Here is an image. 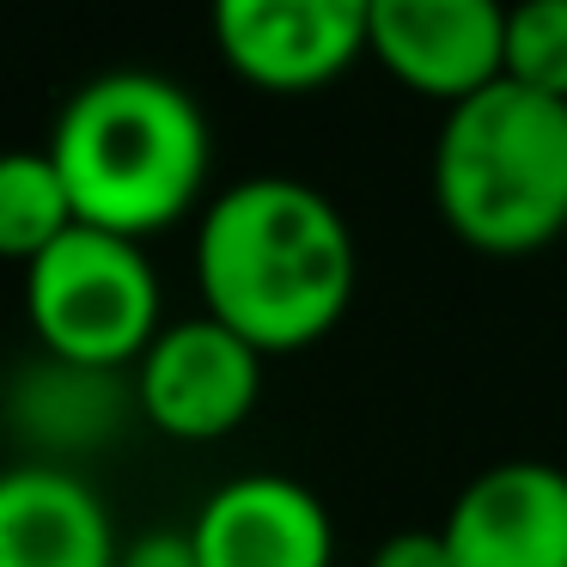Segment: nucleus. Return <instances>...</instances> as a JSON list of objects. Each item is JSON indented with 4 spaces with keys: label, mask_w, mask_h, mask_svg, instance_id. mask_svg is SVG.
Here are the masks:
<instances>
[{
    "label": "nucleus",
    "mask_w": 567,
    "mask_h": 567,
    "mask_svg": "<svg viewBox=\"0 0 567 567\" xmlns=\"http://www.w3.org/2000/svg\"><path fill=\"white\" fill-rule=\"evenodd\" d=\"M433 208L482 257H530L567 233V99L494 80L433 141Z\"/></svg>",
    "instance_id": "3"
},
{
    "label": "nucleus",
    "mask_w": 567,
    "mask_h": 567,
    "mask_svg": "<svg viewBox=\"0 0 567 567\" xmlns=\"http://www.w3.org/2000/svg\"><path fill=\"white\" fill-rule=\"evenodd\" d=\"M440 530L457 567H567V470L506 457L457 494Z\"/></svg>",
    "instance_id": "8"
},
{
    "label": "nucleus",
    "mask_w": 567,
    "mask_h": 567,
    "mask_svg": "<svg viewBox=\"0 0 567 567\" xmlns=\"http://www.w3.org/2000/svg\"><path fill=\"white\" fill-rule=\"evenodd\" d=\"M262 360L238 330L220 318L165 323L159 342L135 367V409L153 433L184 445H214L250 421L262 396Z\"/></svg>",
    "instance_id": "5"
},
{
    "label": "nucleus",
    "mask_w": 567,
    "mask_h": 567,
    "mask_svg": "<svg viewBox=\"0 0 567 567\" xmlns=\"http://www.w3.org/2000/svg\"><path fill=\"white\" fill-rule=\"evenodd\" d=\"M202 567H330L336 525L330 506L293 476H233L189 518Z\"/></svg>",
    "instance_id": "9"
},
{
    "label": "nucleus",
    "mask_w": 567,
    "mask_h": 567,
    "mask_svg": "<svg viewBox=\"0 0 567 567\" xmlns=\"http://www.w3.org/2000/svg\"><path fill=\"white\" fill-rule=\"evenodd\" d=\"M506 0H372L367 50L396 86L445 111L506 74Z\"/></svg>",
    "instance_id": "7"
},
{
    "label": "nucleus",
    "mask_w": 567,
    "mask_h": 567,
    "mask_svg": "<svg viewBox=\"0 0 567 567\" xmlns=\"http://www.w3.org/2000/svg\"><path fill=\"white\" fill-rule=\"evenodd\" d=\"M25 318L55 367L111 379L159 342V275L141 238L80 220L25 269Z\"/></svg>",
    "instance_id": "4"
},
{
    "label": "nucleus",
    "mask_w": 567,
    "mask_h": 567,
    "mask_svg": "<svg viewBox=\"0 0 567 567\" xmlns=\"http://www.w3.org/2000/svg\"><path fill=\"white\" fill-rule=\"evenodd\" d=\"M367 567H457V561L445 549V530H391Z\"/></svg>",
    "instance_id": "13"
},
{
    "label": "nucleus",
    "mask_w": 567,
    "mask_h": 567,
    "mask_svg": "<svg viewBox=\"0 0 567 567\" xmlns=\"http://www.w3.org/2000/svg\"><path fill=\"white\" fill-rule=\"evenodd\" d=\"M116 567H202L189 530H141L123 543V561Z\"/></svg>",
    "instance_id": "14"
},
{
    "label": "nucleus",
    "mask_w": 567,
    "mask_h": 567,
    "mask_svg": "<svg viewBox=\"0 0 567 567\" xmlns=\"http://www.w3.org/2000/svg\"><path fill=\"white\" fill-rule=\"evenodd\" d=\"M50 159L86 226L153 238L202 202L214 135L202 104L177 80L116 68L62 104L50 128Z\"/></svg>",
    "instance_id": "2"
},
{
    "label": "nucleus",
    "mask_w": 567,
    "mask_h": 567,
    "mask_svg": "<svg viewBox=\"0 0 567 567\" xmlns=\"http://www.w3.org/2000/svg\"><path fill=\"white\" fill-rule=\"evenodd\" d=\"M226 68L257 92H318L367 50L372 0H208Z\"/></svg>",
    "instance_id": "6"
},
{
    "label": "nucleus",
    "mask_w": 567,
    "mask_h": 567,
    "mask_svg": "<svg viewBox=\"0 0 567 567\" xmlns=\"http://www.w3.org/2000/svg\"><path fill=\"white\" fill-rule=\"evenodd\" d=\"M196 287L257 354H299L348 318L360 250L342 208L299 177H245L202 208Z\"/></svg>",
    "instance_id": "1"
},
{
    "label": "nucleus",
    "mask_w": 567,
    "mask_h": 567,
    "mask_svg": "<svg viewBox=\"0 0 567 567\" xmlns=\"http://www.w3.org/2000/svg\"><path fill=\"white\" fill-rule=\"evenodd\" d=\"M68 226H80V214H74V196H68L50 147L0 153V262L31 269Z\"/></svg>",
    "instance_id": "11"
},
{
    "label": "nucleus",
    "mask_w": 567,
    "mask_h": 567,
    "mask_svg": "<svg viewBox=\"0 0 567 567\" xmlns=\"http://www.w3.org/2000/svg\"><path fill=\"white\" fill-rule=\"evenodd\" d=\"M123 537L80 470L13 464L0 470V567H116Z\"/></svg>",
    "instance_id": "10"
},
{
    "label": "nucleus",
    "mask_w": 567,
    "mask_h": 567,
    "mask_svg": "<svg viewBox=\"0 0 567 567\" xmlns=\"http://www.w3.org/2000/svg\"><path fill=\"white\" fill-rule=\"evenodd\" d=\"M506 80L567 99V0H513V13H506Z\"/></svg>",
    "instance_id": "12"
}]
</instances>
